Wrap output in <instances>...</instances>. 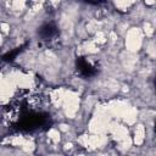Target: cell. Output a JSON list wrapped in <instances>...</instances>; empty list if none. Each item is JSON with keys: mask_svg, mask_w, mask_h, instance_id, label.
Wrapping results in <instances>:
<instances>
[{"mask_svg": "<svg viewBox=\"0 0 156 156\" xmlns=\"http://www.w3.org/2000/svg\"><path fill=\"white\" fill-rule=\"evenodd\" d=\"M76 68L79 76L83 78H93L99 73V66L93 63L89 58L87 57H77L76 60Z\"/></svg>", "mask_w": 156, "mask_h": 156, "instance_id": "1", "label": "cell"}, {"mask_svg": "<svg viewBox=\"0 0 156 156\" xmlns=\"http://www.w3.org/2000/svg\"><path fill=\"white\" fill-rule=\"evenodd\" d=\"M38 35L44 41H51L60 35V32L54 23H45L38 29Z\"/></svg>", "mask_w": 156, "mask_h": 156, "instance_id": "2", "label": "cell"}, {"mask_svg": "<svg viewBox=\"0 0 156 156\" xmlns=\"http://www.w3.org/2000/svg\"><path fill=\"white\" fill-rule=\"evenodd\" d=\"M26 46V44L24 45H22V46H20V48H16L15 50H12V51H9L7 54H5L4 56H2V61H6V62H10V61H13L15 58H16V56L20 54V52H22V50H23V48Z\"/></svg>", "mask_w": 156, "mask_h": 156, "instance_id": "3", "label": "cell"}]
</instances>
